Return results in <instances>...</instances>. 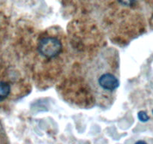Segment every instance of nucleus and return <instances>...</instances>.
I'll use <instances>...</instances> for the list:
<instances>
[{
  "label": "nucleus",
  "instance_id": "f257e3e1",
  "mask_svg": "<svg viewBox=\"0 0 153 144\" xmlns=\"http://www.w3.org/2000/svg\"><path fill=\"white\" fill-rule=\"evenodd\" d=\"M107 53L101 54L89 71V81L92 90L101 98L112 96L120 86L116 68L109 60Z\"/></svg>",
  "mask_w": 153,
  "mask_h": 144
},
{
  "label": "nucleus",
  "instance_id": "f03ea898",
  "mask_svg": "<svg viewBox=\"0 0 153 144\" xmlns=\"http://www.w3.org/2000/svg\"><path fill=\"white\" fill-rule=\"evenodd\" d=\"M62 50V44L57 38L53 36L44 37L38 42V53L47 59L56 58L61 53Z\"/></svg>",
  "mask_w": 153,
  "mask_h": 144
},
{
  "label": "nucleus",
  "instance_id": "7ed1b4c3",
  "mask_svg": "<svg viewBox=\"0 0 153 144\" xmlns=\"http://www.w3.org/2000/svg\"><path fill=\"white\" fill-rule=\"evenodd\" d=\"M11 92V86L5 82H0V102L6 99Z\"/></svg>",
  "mask_w": 153,
  "mask_h": 144
},
{
  "label": "nucleus",
  "instance_id": "20e7f679",
  "mask_svg": "<svg viewBox=\"0 0 153 144\" xmlns=\"http://www.w3.org/2000/svg\"><path fill=\"white\" fill-rule=\"evenodd\" d=\"M137 116L140 121L143 122H147L149 120V117L148 114H147L145 111H140V112L138 113Z\"/></svg>",
  "mask_w": 153,
  "mask_h": 144
},
{
  "label": "nucleus",
  "instance_id": "39448f33",
  "mask_svg": "<svg viewBox=\"0 0 153 144\" xmlns=\"http://www.w3.org/2000/svg\"><path fill=\"white\" fill-rule=\"evenodd\" d=\"M138 0H118V2L124 6H132Z\"/></svg>",
  "mask_w": 153,
  "mask_h": 144
},
{
  "label": "nucleus",
  "instance_id": "423d86ee",
  "mask_svg": "<svg viewBox=\"0 0 153 144\" xmlns=\"http://www.w3.org/2000/svg\"><path fill=\"white\" fill-rule=\"evenodd\" d=\"M152 114H153V110H152Z\"/></svg>",
  "mask_w": 153,
  "mask_h": 144
}]
</instances>
